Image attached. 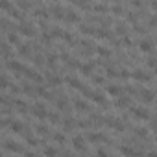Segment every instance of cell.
Returning <instances> with one entry per match:
<instances>
[{
    "label": "cell",
    "instance_id": "obj_1",
    "mask_svg": "<svg viewBox=\"0 0 157 157\" xmlns=\"http://www.w3.org/2000/svg\"><path fill=\"white\" fill-rule=\"evenodd\" d=\"M31 115H33L35 118H39V120L48 118V111H46V107H45V106H41V103H35V106L31 107Z\"/></svg>",
    "mask_w": 157,
    "mask_h": 157
},
{
    "label": "cell",
    "instance_id": "obj_2",
    "mask_svg": "<svg viewBox=\"0 0 157 157\" xmlns=\"http://www.w3.org/2000/svg\"><path fill=\"white\" fill-rule=\"evenodd\" d=\"M4 150H6V152H11V153H19V155H24V153H26V152L22 150V146L13 144L11 141H6V142H4Z\"/></svg>",
    "mask_w": 157,
    "mask_h": 157
},
{
    "label": "cell",
    "instance_id": "obj_3",
    "mask_svg": "<svg viewBox=\"0 0 157 157\" xmlns=\"http://www.w3.org/2000/svg\"><path fill=\"white\" fill-rule=\"evenodd\" d=\"M131 113H133V117L137 118V120H148V118H150L148 109H144V107H133Z\"/></svg>",
    "mask_w": 157,
    "mask_h": 157
},
{
    "label": "cell",
    "instance_id": "obj_4",
    "mask_svg": "<svg viewBox=\"0 0 157 157\" xmlns=\"http://www.w3.org/2000/svg\"><path fill=\"white\" fill-rule=\"evenodd\" d=\"M19 33L24 35V37H31V35H35V28L26 24V22H22V24H19Z\"/></svg>",
    "mask_w": 157,
    "mask_h": 157
},
{
    "label": "cell",
    "instance_id": "obj_5",
    "mask_svg": "<svg viewBox=\"0 0 157 157\" xmlns=\"http://www.w3.org/2000/svg\"><path fill=\"white\" fill-rule=\"evenodd\" d=\"M72 146H74L76 152H85V141H83V137H80V135H76V137H72Z\"/></svg>",
    "mask_w": 157,
    "mask_h": 157
},
{
    "label": "cell",
    "instance_id": "obj_6",
    "mask_svg": "<svg viewBox=\"0 0 157 157\" xmlns=\"http://www.w3.org/2000/svg\"><path fill=\"white\" fill-rule=\"evenodd\" d=\"M65 81L68 83V85H70V87H74V89H78V91H81L83 87H85V85H81V81H80L78 78H72V76H68V78H65Z\"/></svg>",
    "mask_w": 157,
    "mask_h": 157
},
{
    "label": "cell",
    "instance_id": "obj_7",
    "mask_svg": "<svg viewBox=\"0 0 157 157\" xmlns=\"http://www.w3.org/2000/svg\"><path fill=\"white\" fill-rule=\"evenodd\" d=\"M153 98H155V92H153V91H142V92H141V100H142L144 103L153 102Z\"/></svg>",
    "mask_w": 157,
    "mask_h": 157
},
{
    "label": "cell",
    "instance_id": "obj_8",
    "mask_svg": "<svg viewBox=\"0 0 157 157\" xmlns=\"http://www.w3.org/2000/svg\"><path fill=\"white\" fill-rule=\"evenodd\" d=\"M7 67H9V70H13V72H24V68H26L22 63H19V61H9Z\"/></svg>",
    "mask_w": 157,
    "mask_h": 157
},
{
    "label": "cell",
    "instance_id": "obj_9",
    "mask_svg": "<svg viewBox=\"0 0 157 157\" xmlns=\"http://www.w3.org/2000/svg\"><path fill=\"white\" fill-rule=\"evenodd\" d=\"M139 48H141L142 52H152V50H153V45H152V41H148V39H142L141 43H139Z\"/></svg>",
    "mask_w": 157,
    "mask_h": 157
},
{
    "label": "cell",
    "instance_id": "obj_10",
    "mask_svg": "<svg viewBox=\"0 0 157 157\" xmlns=\"http://www.w3.org/2000/svg\"><path fill=\"white\" fill-rule=\"evenodd\" d=\"M65 19L68 20V22H80V15L76 11H72V9H68V11L65 13Z\"/></svg>",
    "mask_w": 157,
    "mask_h": 157
},
{
    "label": "cell",
    "instance_id": "obj_11",
    "mask_svg": "<svg viewBox=\"0 0 157 157\" xmlns=\"http://www.w3.org/2000/svg\"><path fill=\"white\" fill-rule=\"evenodd\" d=\"M131 78H133V80H139V81H146V80H150V76H148V74H144L142 70H135L133 74H131Z\"/></svg>",
    "mask_w": 157,
    "mask_h": 157
},
{
    "label": "cell",
    "instance_id": "obj_12",
    "mask_svg": "<svg viewBox=\"0 0 157 157\" xmlns=\"http://www.w3.org/2000/svg\"><path fill=\"white\" fill-rule=\"evenodd\" d=\"M80 72L83 76H89L92 72V63H83V65H80Z\"/></svg>",
    "mask_w": 157,
    "mask_h": 157
},
{
    "label": "cell",
    "instance_id": "obj_13",
    "mask_svg": "<svg viewBox=\"0 0 157 157\" xmlns=\"http://www.w3.org/2000/svg\"><path fill=\"white\" fill-rule=\"evenodd\" d=\"M87 141L89 142H98V141H106V137H103L102 133H89L87 135Z\"/></svg>",
    "mask_w": 157,
    "mask_h": 157
},
{
    "label": "cell",
    "instance_id": "obj_14",
    "mask_svg": "<svg viewBox=\"0 0 157 157\" xmlns=\"http://www.w3.org/2000/svg\"><path fill=\"white\" fill-rule=\"evenodd\" d=\"M9 126H11L9 129H11L13 133H22V122H19V120H13V122L9 124Z\"/></svg>",
    "mask_w": 157,
    "mask_h": 157
},
{
    "label": "cell",
    "instance_id": "obj_15",
    "mask_svg": "<svg viewBox=\"0 0 157 157\" xmlns=\"http://www.w3.org/2000/svg\"><path fill=\"white\" fill-rule=\"evenodd\" d=\"M7 43H9V45H13V46H20L19 35H17V33H9V35H7Z\"/></svg>",
    "mask_w": 157,
    "mask_h": 157
},
{
    "label": "cell",
    "instance_id": "obj_16",
    "mask_svg": "<svg viewBox=\"0 0 157 157\" xmlns=\"http://www.w3.org/2000/svg\"><path fill=\"white\" fill-rule=\"evenodd\" d=\"M17 48H19V54L24 56V57H28V56L31 54V48H30L28 45H20V46H17Z\"/></svg>",
    "mask_w": 157,
    "mask_h": 157
},
{
    "label": "cell",
    "instance_id": "obj_17",
    "mask_svg": "<svg viewBox=\"0 0 157 157\" xmlns=\"http://www.w3.org/2000/svg\"><path fill=\"white\" fill-rule=\"evenodd\" d=\"M115 106H117V107H120V109H124V107H128L129 106V98H118L117 102H115Z\"/></svg>",
    "mask_w": 157,
    "mask_h": 157
},
{
    "label": "cell",
    "instance_id": "obj_18",
    "mask_svg": "<svg viewBox=\"0 0 157 157\" xmlns=\"http://www.w3.org/2000/svg\"><path fill=\"white\" fill-rule=\"evenodd\" d=\"M35 133H37V135H45V137H46V135L50 133V129L46 128V126H43V124H39L37 128H35Z\"/></svg>",
    "mask_w": 157,
    "mask_h": 157
},
{
    "label": "cell",
    "instance_id": "obj_19",
    "mask_svg": "<svg viewBox=\"0 0 157 157\" xmlns=\"http://www.w3.org/2000/svg\"><path fill=\"white\" fill-rule=\"evenodd\" d=\"M74 107L80 109V111H87V109H89V106H87L83 100H76V102H74Z\"/></svg>",
    "mask_w": 157,
    "mask_h": 157
},
{
    "label": "cell",
    "instance_id": "obj_20",
    "mask_svg": "<svg viewBox=\"0 0 157 157\" xmlns=\"http://www.w3.org/2000/svg\"><path fill=\"white\" fill-rule=\"evenodd\" d=\"M120 153H126V155H137L139 152L137 150H133V148H128V146H122V148L118 150Z\"/></svg>",
    "mask_w": 157,
    "mask_h": 157
},
{
    "label": "cell",
    "instance_id": "obj_21",
    "mask_svg": "<svg viewBox=\"0 0 157 157\" xmlns=\"http://www.w3.org/2000/svg\"><path fill=\"white\" fill-rule=\"evenodd\" d=\"M48 83L52 87H57V85H61V78H57V76H48Z\"/></svg>",
    "mask_w": 157,
    "mask_h": 157
},
{
    "label": "cell",
    "instance_id": "obj_22",
    "mask_svg": "<svg viewBox=\"0 0 157 157\" xmlns=\"http://www.w3.org/2000/svg\"><path fill=\"white\" fill-rule=\"evenodd\" d=\"M107 92L111 94V96H118V94H120V87H117V85H109V87H107Z\"/></svg>",
    "mask_w": 157,
    "mask_h": 157
},
{
    "label": "cell",
    "instance_id": "obj_23",
    "mask_svg": "<svg viewBox=\"0 0 157 157\" xmlns=\"http://www.w3.org/2000/svg\"><path fill=\"white\" fill-rule=\"evenodd\" d=\"M111 13H113V15H122V13H124V9H122L120 4H115V6L111 7Z\"/></svg>",
    "mask_w": 157,
    "mask_h": 157
},
{
    "label": "cell",
    "instance_id": "obj_24",
    "mask_svg": "<svg viewBox=\"0 0 157 157\" xmlns=\"http://www.w3.org/2000/svg\"><path fill=\"white\" fill-rule=\"evenodd\" d=\"M96 52H98V56H102V57H107L111 52H109V48H103V46H98L96 48Z\"/></svg>",
    "mask_w": 157,
    "mask_h": 157
},
{
    "label": "cell",
    "instance_id": "obj_25",
    "mask_svg": "<svg viewBox=\"0 0 157 157\" xmlns=\"http://www.w3.org/2000/svg\"><path fill=\"white\" fill-rule=\"evenodd\" d=\"M52 15H54L56 19L65 17V15H63V9H61V7H57V6H56V7H52Z\"/></svg>",
    "mask_w": 157,
    "mask_h": 157
},
{
    "label": "cell",
    "instance_id": "obj_26",
    "mask_svg": "<svg viewBox=\"0 0 157 157\" xmlns=\"http://www.w3.org/2000/svg\"><path fill=\"white\" fill-rule=\"evenodd\" d=\"M76 124H78V122H74L72 118H67V120H65V131H70V129L74 128Z\"/></svg>",
    "mask_w": 157,
    "mask_h": 157
},
{
    "label": "cell",
    "instance_id": "obj_27",
    "mask_svg": "<svg viewBox=\"0 0 157 157\" xmlns=\"http://www.w3.org/2000/svg\"><path fill=\"white\" fill-rule=\"evenodd\" d=\"M48 120L52 124H59V115L57 113H48Z\"/></svg>",
    "mask_w": 157,
    "mask_h": 157
},
{
    "label": "cell",
    "instance_id": "obj_28",
    "mask_svg": "<svg viewBox=\"0 0 157 157\" xmlns=\"http://www.w3.org/2000/svg\"><path fill=\"white\" fill-rule=\"evenodd\" d=\"M135 135H137V137H141V139H146V137H148V131L142 129V128H137V129H135Z\"/></svg>",
    "mask_w": 157,
    "mask_h": 157
},
{
    "label": "cell",
    "instance_id": "obj_29",
    "mask_svg": "<svg viewBox=\"0 0 157 157\" xmlns=\"http://www.w3.org/2000/svg\"><path fill=\"white\" fill-rule=\"evenodd\" d=\"M94 11H96V13H106L107 11V6L106 4H96V6H94Z\"/></svg>",
    "mask_w": 157,
    "mask_h": 157
},
{
    "label": "cell",
    "instance_id": "obj_30",
    "mask_svg": "<svg viewBox=\"0 0 157 157\" xmlns=\"http://www.w3.org/2000/svg\"><path fill=\"white\" fill-rule=\"evenodd\" d=\"M9 15H11L13 19H17V20H20V19H22V15H20L19 11H17V7H11V9H9V11H7Z\"/></svg>",
    "mask_w": 157,
    "mask_h": 157
},
{
    "label": "cell",
    "instance_id": "obj_31",
    "mask_svg": "<svg viewBox=\"0 0 157 157\" xmlns=\"http://www.w3.org/2000/svg\"><path fill=\"white\" fill-rule=\"evenodd\" d=\"M54 141L59 142V144H63V142H65V135H63V133H56L54 135Z\"/></svg>",
    "mask_w": 157,
    "mask_h": 157
},
{
    "label": "cell",
    "instance_id": "obj_32",
    "mask_svg": "<svg viewBox=\"0 0 157 157\" xmlns=\"http://www.w3.org/2000/svg\"><path fill=\"white\" fill-rule=\"evenodd\" d=\"M50 39H52V35H50V33H43V35H41V43L50 45Z\"/></svg>",
    "mask_w": 157,
    "mask_h": 157
},
{
    "label": "cell",
    "instance_id": "obj_33",
    "mask_svg": "<svg viewBox=\"0 0 157 157\" xmlns=\"http://www.w3.org/2000/svg\"><path fill=\"white\" fill-rule=\"evenodd\" d=\"M80 31H81V33H85V35L94 33V31H92V28H87V26H80Z\"/></svg>",
    "mask_w": 157,
    "mask_h": 157
},
{
    "label": "cell",
    "instance_id": "obj_34",
    "mask_svg": "<svg viewBox=\"0 0 157 157\" xmlns=\"http://www.w3.org/2000/svg\"><path fill=\"white\" fill-rule=\"evenodd\" d=\"M148 67H152L153 70L157 68V59H155V57H150V59H148Z\"/></svg>",
    "mask_w": 157,
    "mask_h": 157
},
{
    "label": "cell",
    "instance_id": "obj_35",
    "mask_svg": "<svg viewBox=\"0 0 157 157\" xmlns=\"http://www.w3.org/2000/svg\"><path fill=\"white\" fill-rule=\"evenodd\" d=\"M43 153H45V155H56V153H57V150H54V148H45V150H43Z\"/></svg>",
    "mask_w": 157,
    "mask_h": 157
},
{
    "label": "cell",
    "instance_id": "obj_36",
    "mask_svg": "<svg viewBox=\"0 0 157 157\" xmlns=\"http://www.w3.org/2000/svg\"><path fill=\"white\" fill-rule=\"evenodd\" d=\"M35 17H48V11H45V9L41 7V9H37V11H35Z\"/></svg>",
    "mask_w": 157,
    "mask_h": 157
},
{
    "label": "cell",
    "instance_id": "obj_37",
    "mask_svg": "<svg viewBox=\"0 0 157 157\" xmlns=\"http://www.w3.org/2000/svg\"><path fill=\"white\" fill-rule=\"evenodd\" d=\"M2 9H4L6 13L9 11V9H11V6H9V0H2Z\"/></svg>",
    "mask_w": 157,
    "mask_h": 157
},
{
    "label": "cell",
    "instance_id": "obj_38",
    "mask_svg": "<svg viewBox=\"0 0 157 157\" xmlns=\"http://www.w3.org/2000/svg\"><path fill=\"white\" fill-rule=\"evenodd\" d=\"M115 30H117V33H120V35L126 33V28H124V26H118V24H117V28H115Z\"/></svg>",
    "mask_w": 157,
    "mask_h": 157
},
{
    "label": "cell",
    "instance_id": "obj_39",
    "mask_svg": "<svg viewBox=\"0 0 157 157\" xmlns=\"http://www.w3.org/2000/svg\"><path fill=\"white\" fill-rule=\"evenodd\" d=\"M107 76L115 78V76H118V72H117V70H113V68H107Z\"/></svg>",
    "mask_w": 157,
    "mask_h": 157
},
{
    "label": "cell",
    "instance_id": "obj_40",
    "mask_svg": "<svg viewBox=\"0 0 157 157\" xmlns=\"http://www.w3.org/2000/svg\"><path fill=\"white\" fill-rule=\"evenodd\" d=\"M46 61H48V63H56V61H57V57H56L54 54H50V56L46 57Z\"/></svg>",
    "mask_w": 157,
    "mask_h": 157
},
{
    "label": "cell",
    "instance_id": "obj_41",
    "mask_svg": "<svg viewBox=\"0 0 157 157\" xmlns=\"http://www.w3.org/2000/svg\"><path fill=\"white\" fill-rule=\"evenodd\" d=\"M122 45H124V46H131V41H129L128 37H124V39H122Z\"/></svg>",
    "mask_w": 157,
    "mask_h": 157
},
{
    "label": "cell",
    "instance_id": "obj_42",
    "mask_svg": "<svg viewBox=\"0 0 157 157\" xmlns=\"http://www.w3.org/2000/svg\"><path fill=\"white\" fill-rule=\"evenodd\" d=\"M28 144H30V146H37L39 142H37L35 139H31V137H28Z\"/></svg>",
    "mask_w": 157,
    "mask_h": 157
},
{
    "label": "cell",
    "instance_id": "obj_43",
    "mask_svg": "<svg viewBox=\"0 0 157 157\" xmlns=\"http://www.w3.org/2000/svg\"><path fill=\"white\" fill-rule=\"evenodd\" d=\"M128 19L131 20V22H137V15H133V13H128Z\"/></svg>",
    "mask_w": 157,
    "mask_h": 157
},
{
    "label": "cell",
    "instance_id": "obj_44",
    "mask_svg": "<svg viewBox=\"0 0 157 157\" xmlns=\"http://www.w3.org/2000/svg\"><path fill=\"white\" fill-rule=\"evenodd\" d=\"M131 6H135V7H141V0H131Z\"/></svg>",
    "mask_w": 157,
    "mask_h": 157
},
{
    "label": "cell",
    "instance_id": "obj_45",
    "mask_svg": "<svg viewBox=\"0 0 157 157\" xmlns=\"http://www.w3.org/2000/svg\"><path fill=\"white\" fill-rule=\"evenodd\" d=\"M135 31H137V33H144V28L142 26H135Z\"/></svg>",
    "mask_w": 157,
    "mask_h": 157
},
{
    "label": "cell",
    "instance_id": "obj_46",
    "mask_svg": "<svg viewBox=\"0 0 157 157\" xmlns=\"http://www.w3.org/2000/svg\"><path fill=\"white\" fill-rule=\"evenodd\" d=\"M96 153H98V155H107V150H103V148H100V150H98Z\"/></svg>",
    "mask_w": 157,
    "mask_h": 157
},
{
    "label": "cell",
    "instance_id": "obj_47",
    "mask_svg": "<svg viewBox=\"0 0 157 157\" xmlns=\"http://www.w3.org/2000/svg\"><path fill=\"white\" fill-rule=\"evenodd\" d=\"M152 24H153V26H157V15H155V17H152Z\"/></svg>",
    "mask_w": 157,
    "mask_h": 157
},
{
    "label": "cell",
    "instance_id": "obj_48",
    "mask_svg": "<svg viewBox=\"0 0 157 157\" xmlns=\"http://www.w3.org/2000/svg\"><path fill=\"white\" fill-rule=\"evenodd\" d=\"M68 2H80V0H68Z\"/></svg>",
    "mask_w": 157,
    "mask_h": 157
},
{
    "label": "cell",
    "instance_id": "obj_49",
    "mask_svg": "<svg viewBox=\"0 0 157 157\" xmlns=\"http://www.w3.org/2000/svg\"><path fill=\"white\" fill-rule=\"evenodd\" d=\"M153 122H155V126H157V117H155V120H153Z\"/></svg>",
    "mask_w": 157,
    "mask_h": 157
},
{
    "label": "cell",
    "instance_id": "obj_50",
    "mask_svg": "<svg viewBox=\"0 0 157 157\" xmlns=\"http://www.w3.org/2000/svg\"><path fill=\"white\" fill-rule=\"evenodd\" d=\"M115 2H120V0H115Z\"/></svg>",
    "mask_w": 157,
    "mask_h": 157
},
{
    "label": "cell",
    "instance_id": "obj_51",
    "mask_svg": "<svg viewBox=\"0 0 157 157\" xmlns=\"http://www.w3.org/2000/svg\"><path fill=\"white\" fill-rule=\"evenodd\" d=\"M52 2H57V0H52Z\"/></svg>",
    "mask_w": 157,
    "mask_h": 157
},
{
    "label": "cell",
    "instance_id": "obj_52",
    "mask_svg": "<svg viewBox=\"0 0 157 157\" xmlns=\"http://www.w3.org/2000/svg\"><path fill=\"white\" fill-rule=\"evenodd\" d=\"M155 107H157V103H155Z\"/></svg>",
    "mask_w": 157,
    "mask_h": 157
}]
</instances>
